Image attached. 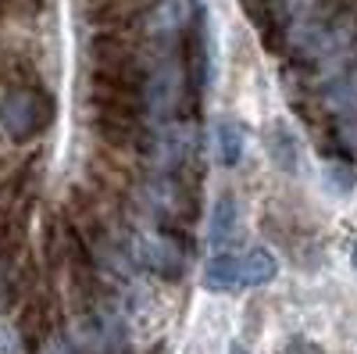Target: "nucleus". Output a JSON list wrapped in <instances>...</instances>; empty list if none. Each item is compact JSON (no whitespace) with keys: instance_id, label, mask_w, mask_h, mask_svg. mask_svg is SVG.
Here are the masks:
<instances>
[{"instance_id":"f257e3e1","label":"nucleus","mask_w":357,"mask_h":354,"mask_svg":"<svg viewBox=\"0 0 357 354\" xmlns=\"http://www.w3.org/2000/svg\"><path fill=\"white\" fill-rule=\"evenodd\" d=\"M143 212L158 222V229H175L197 219V197L183 183V175H154L139 186Z\"/></svg>"},{"instance_id":"f03ea898","label":"nucleus","mask_w":357,"mask_h":354,"mask_svg":"<svg viewBox=\"0 0 357 354\" xmlns=\"http://www.w3.org/2000/svg\"><path fill=\"white\" fill-rule=\"evenodd\" d=\"M54 118V104L36 86H15L0 97V126L11 140H33L40 136Z\"/></svg>"},{"instance_id":"7ed1b4c3","label":"nucleus","mask_w":357,"mask_h":354,"mask_svg":"<svg viewBox=\"0 0 357 354\" xmlns=\"http://www.w3.org/2000/svg\"><path fill=\"white\" fill-rule=\"evenodd\" d=\"M136 258L161 279H178L190 265V247L183 233L175 229H151L136 236Z\"/></svg>"},{"instance_id":"20e7f679","label":"nucleus","mask_w":357,"mask_h":354,"mask_svg":"<svg viewBox=\"0 0 357 354\" xmlns=\"http://www.w3.org/2000/svg\"><path fill=\"white\" fill-rule=\"evenodd\" d=\"M143 143H146L143 151L151 154V165L158 168V175H178L193 154V126L172 118V122H161Z\"/></svg>"},{"instance_id":"39448f33","label":"nucleus","mask_w":357,"mask_h":354,"mask_svg":"<svg viewBox=\"0 0 357 354\" xmlns=\"http://www.w3.org/2000/svg\"><path fill=\"white\" fill-rule=\"evenodd\" d=\"M193 0H154L151 11H146V33L158 40H172L175 33L193 25Z\"/></svg>"},{"instance_id":"423d86ee","label":"nucleus","mask_w":357,"mask_h":354,"mask_svg":"<svg viewBox=\"0 0 357 354\" xmlns=\"http://www.w3.org/2000/svg\"><path fill=\"white\" fill-rule=\"evenodd\" d=\"M204 286L211 293H236L243 286V272H240V254L232 251H218L211 261L204 265Z\"/></svg>"},{"instance_id":"0eeeda50","label":"nucleus","mask_w":357,"mask_h":354,"mask_svg":"<svg viewBox=\"0 0 357 354\" xmlns=\"http://www.w3.org/2000/svg\"><path fill=\"white\" fill-rule=\"evenodd\" d=\"M236 229H240V204H236L232 193H222L215 200V212H211V229H207V240H211L215 247L229 244Z\"/></svg>"},{"instance_id":"6e6552de","label":"nucleus","mask_w":357,"mask_h":354,"mask_svg":"<svg viewBox=\"0 0 357 354\" xmlns=\"http://www.w3.org/2000/svg\"><path fill=\"white\" fill-rule=\"evenodd\" d=\"M240 272H243V286H268L279 276V261L272 251L254 247V251L240 254Z\"/></svg>"},{"instance_id":"1a4fd4ad","label":"nucleus","mask_w":357,"mask_h":354,"mask_svg":"<svg viewBox=\"0 0 357 354\" xmlns=\"http://www.w3.org/2000/svg\"><path fill=\"white\" fill-rule=\"evenodd\" d=\"M215 147H218V161L225 168L240 165L243 158V147H247V133L240 122H232V118H222V122L215 126Z\"/></svg>"},{"instance_id":"9d476101","label":"nucleus","mask_w":357,"mask_h":354,"mask_svg":"<svg viewBox=\"0 0 357 354\" xmlns=\"http://www.w3.org/2000/svg\"><path fill=\"white\" fill-rule=\"evenodd\" d=\"M268 154L275 158V165L282 172H296V140L289 136V129H282V126L272 129V147H268Z\"/></svg>"},{"instance_id":"9b49d317","label":"nucleus","mask_w":357,"mask_h":354,"mask_svg":"<svg viewBox=\"0 0 357 354\" xmlns=\"http://www.w3.org/2000/svg\"><path fill=\"white\" fill-rule=\"evenodd\" d=\"M329 104L343 115H354L357 111V72L343 75L340 82H333V90H329Z\"/></svg>"},{"instance_id":"f8f14e48","label":"nucleus","mask_w":357,"mask_h":354,"mask_svg":"<svg viewBox=\"0 0 357 354\" xmlns=\"http://www.w3.org/2000/svg\"><path fill=\"white\" fill-rule=\"evenodd\" d=\"M321 183L329 186L336 197H347V193L354 190V168H350L347 161H329V165H325Z\"/></svg>"},{"instance_id":"ddd939ff","label":"nucleus","mask_w":357,"mask_h":354,"mask_svg":"<svg viewBox=\"0 0 357 354\" xmlns=\"http://www.w3.org/2000/svg\"><path fill=\"white\" fill-rule=\"evenodd\" d=\"M0 354H22V337L4 318H0Z\"/></svg>"},{"instance_id":"4468645a","label":"nucleus","mask_w":357,"mask_h":354,"mask_svg":"<svg viewBox=\"0 0 357 354\" xmlns=\"http://www.w3.org/2000/svg\"><path fill=\"white\" fill-rule=\"evenodd\" d=\"M296 354H321L314 344H301V347H296Z\"/></svg>"},{"instance_id":"2eb2a0df","label":"nucleus","mask_w":357,"mask_h":354,"mask_svg":"<svg viewBox=\"0 0 357 354\" xmlns=\"http://www.w3.org/2000/svg\"><path fill=\"white\" fill-rule=\"evenodd\" d=\"M229 354H250V351H247L243 344H232V347H229Z\"/></svg>"},{"instance_id":"dca6fc26","label":"nucleus","mask_w":357,"mask_h":354,"mask_svg":"<svg viewBox=\"0 0 357 354\" xmlns=\"http://www.w3.org/2000/svg\"><path fill=\"white\" fill-rule=\"evenodd\" d=\"M350 261H354V272H357V240H354V251H350Z\"/></svg>"}]
</instances>
